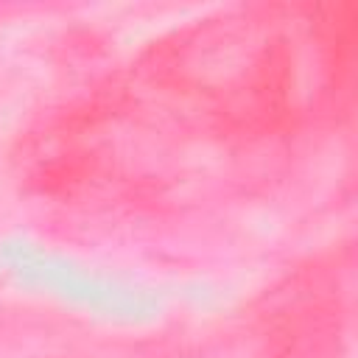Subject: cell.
I'll use <instances>...</instances> for the list:
<instances>
[]
</instances>
